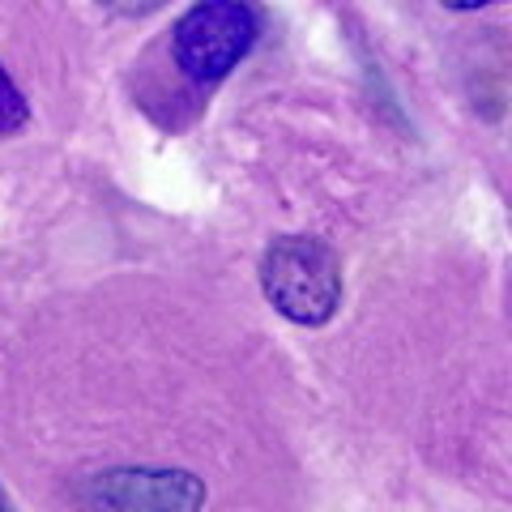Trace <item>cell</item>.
Here are the masks:
<instances>
[{
    "instance_id": "1",
    "label": "cell",
    "mask_w": 512,
    "mask_h": 512,
    "mask_svg": "<svg viewBox=\"0 0 512 512\" xmlns=\"http://www.w3.org/2000/svg\"><path fill=\"white\" fill-rule=\"evenodd\" d=\"M261 291L295 325H325L342 308V261L320 239L282 235L261 256Z\"/></svg>"
},
{
    "instance_id": "2",
    "label": "cell",
    "mask_w": 512,
    "mask_h": 512,
    "mask_svg": "<svg viewBox=\"0 0 512 512\" xmlns=\"http://www.w3.org/2000/svg\"><path fill=\"white\" fill-rule=\"evenodd\" d=\"M261 22L248 0H197L175 22L171 52L192 82H218L252 52Z\"/></svg>"
},
{
    "instance_id": "3",
    "label": "cell",
    "mask_w": 512,
    "mask_h": 512,
    "mask_svg": "<svg viewBox=\"0 0 512 512\" xmlns=\"http://www.w3.org/2000/svg\"><path fill=\"white\" fill-rule=\"evenodd\" d=\"M90 508H201L205 483L188 470H103L82 483Z\"/></svg>"
},
{
    "instance_id": "4",
    "label": "cell",
    "mask_w": 512,
    "mask_h": 512,
    "mask_svg": "<svg viewBox=\"0 0 512 512\" xmlns=\"http://www.w3.org/2000/svg\"><path fill=\"white\" fill-rule=\"evenodd\" d=\"M26 120H30V107L22 99V90L13 86V77L5 73V64H0V137L18 133Z\"/></svg>"
},
{
    "instance_id": "5",
    "label": "cell",
    "mask_w": 512,
    "mask_h": 512,
    "mask_svg": "<svg viewBox=\"0 0 512 512\" xmlns=\"http://www.w3.org/2000/svg\"><path fill=\"white\" fill-rule=\"evenodd\" d=\"M107 13H116V18H150L167 5V0H99Z\"/></svg>"
},
{
    "instance_id": "6",
    "label": "cell",
    "mask_w": 512,
    "mask_h": 512,
    "mask_svg": "<svg viewBox=\"0 0 512 512\" xmlns=\"http://www.w3.org/2000/svg\"><path fill=\"white\" fill-rule=\"evenodd\" d=\"M444 5H448V9H461V13H466V9H483V5H491V0H444Z\"/></svg>"
},
{
    "instance_id": "7",
    "label": "cell",
    "mask_w": 512,
    "mask_h": 512,
    "mask_svg": "<svg viewBox=\"0 0 512 512\" xmlns=\"http://www.w3.org/2000/svg\"><path fill=\"white\" fill-rule=\"evenodd\" d=\"M0 508H9V495L5 491H0Z\"/></svg>"
}]
</instances>
